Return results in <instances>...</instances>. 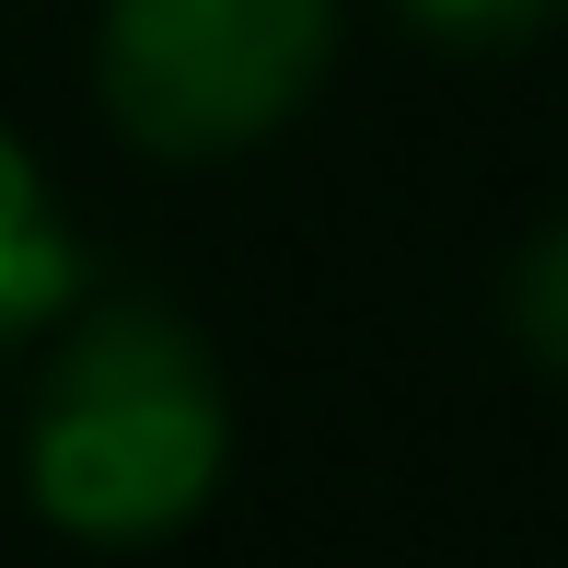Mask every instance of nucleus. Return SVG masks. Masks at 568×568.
Wrapping results in <instances>:
<instances>
[{
  "label": "nucleus",
  "mask_w": 568,
  "mask_h": 568,
  "mask_svg": "<svg viewBox=\"0 0 568 568\" xmlns=\"http://www.w3.org/2000/svg\"><path fill=\"white\" fill-rule=\"evenodd\" d=\"M232 395L221 359L174 302L116 291L70 314L59 359L23 406V499L70 546H163L221 499Z\"/></svg>",
  "instance_id": "1"
},
{
  "label": "nucleus",
  "mask_w": 568,
  "mask_h": 568,
  "mask_svg": "<svg viewBox=\"0 0 568 568\" xmlns=\"http://www.w3.org/2000/svg\"><path fill=\"white\" fill-rule=\"evenodd\" d=\"M337 70V0H105L93 93L151 163H232L278 140Z\"/></svg>",
  "instance_id": "2"
},
{
  "label": "nucleus",
  "mask_w": 568,
  "mask_h": 568,
  "mask_svg": "<svg viewBox=\"0 0 568 568\" xmlns=\"http://www.w3.org/2000/svg\"><path fill=\"white\" fill-rule=\"evenodd\" d=\"M82 302V244H70L59 197H47L36 151L0 128V348L36 337L47 314H70Z\"/></svg>",
  "instance_id": "3"
},
{
  "label": "nucleus",
  "mask_w": 568,
  "mask_h": 568,
  "mask_svg": "<svg viewBox=\"0 0 568 568\" xmlns=\"http://www.w3.org/2000/svg\"><path fill=\"white\" fill-rule=\"evenodd\" d=\"M499 314H510V337H523L534 372L568 383V210L523 232V255H510V278H499Z\"/></svg>",
  "instance_id": "4"
},
{
  "label": "nucleus",
  "mask_w": 568,
  "mask_h": 568,
  "mask_svg": "<svg viewBox=\"0 0 568 568\" xmlns=\"http://www.w3.org/2000/svg\"><path fill=\"white\" fill-rule=\"evenodd\" d=\"M395 23L418 47H442V59H510V47L557 36L568 0H395Z\"/></svg>",
  "instance_id": "5"
}]
</instances>
